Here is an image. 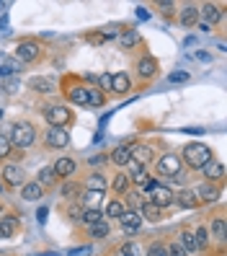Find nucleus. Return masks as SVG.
<instances>
[{
  "instance_id": "obj_10",
  "label": "nucleus",
  "mask_w": 227,
  "mask_h": 256,
  "mask_svg": "<svg viewBox=\"0 0 227 256\" xmlns=\"http://www.w3.org/2000/svg\"><path fill=\"white\" fill-rule=\"evenodd\" d=\"M67 101L75 106H90V86H80L75 83L67 88Z\"/></svg>"
},
{
  "instance_id": "obj_20",
  "label": "nucleus",
  "mask_w": 227,
  "mask_h": 256,
  "mask_svg": "<svg viewBox=\"0 0 227 256\" xmlns=\"http://www.w3.org/2000/svg\"><path fill=\"white\" fill-rule=\"evenodd\" d=\"M207 230H209V238H215V240H220V244H225V238H227V220L225 218H215V220L207 225Z\"/></svg>"
},
{
  "instance_id": "obj_26",
  "label": "nucleus",
  "mask_w": 227,
  "mask_h": 256,
  "mask_svg": "<svg viewBox=\"0 0 227 256\" xmlns=\"http://www.w3.org/2000/svg\"><path fill=\"white\" fill-rule=\"evenodd\" d=\"M21 197H23L26 202H39V200L44 197V189H41L36 182H26V184L21 186Z\"/></svg>"
},
{
  "instance_id": "obj_49",
  "label": "nucleus",
  "mask_w": 227,
  "mask_h": 256,
  "mask_svg": "<svg viewBox=\"0 0 227 256\" xmlns=\"http://www.w3.org/2000/svg\"><path fill=\"white\" fill-rule=\"evenodd\" d=\"M196 24H199L202 32H212V26H209V24H204V21H196Z\"/></svg>"
},
{
  "instance_id": "obj_5",
  "label": "nucleus",
  "mask_w": 227,
  "mask_h": 256,
  "mask_svg": "<svg viewBox=\"0 0 227 256\" xmlns=\"http://www.w3.org/2000/svg\"><path fill=\"white\" fill-rule=\"evenodd\" d=\"M147 202H153V204H155V207H160V210H168V207H173V204H176V192H173L171 186L158 184L153 192L147 194Z\"/></svg>"
},
{
  "instance_id": "obj_2",
  "label": "nucleus",
  "mask_w": 227,
  "mask_h": 256,
  "mask_svg": "<svg viewBox=\"0 0 227 256\" xmlns=\"http://www.w3.org/2000/svg\"><path fill=\"white\" fill-rule=\"evenodd\" d=\"M8 140H10L13 150H28L36 142V127L31 122H16L8 132Z\"/></svg>"
},
{
  "instance_id": "obj_32",
  "label": "nucleus",
  "mask_w": 227,
  "mask_h": 256,
  "mask_svg": "<svg viewBox=\"0 0 227 256\" xmlns=\"http://www.w3.org/2000/svg\"><path fill=\"white\" fill-rule=\"evenodd\" d=\"M54 182H57V176H54V171H52V166H44V168H39V174H36V184H39L41 189L52 186Z\"/></svg>"
},
{
  "instance_id": "obj_47",
  "label": "nucleus",
  "mask_w": 227,
  "mask_h": 256,
  "mask_svg": "<svg viewBox=\"0 0 227 256\" xmlns=\"http://www.w3.org/2000/svg\"><path fill=\"white\" fill-rule=\"evenodd\" d=\"M106 160H109L106 156H96V158H90L88 163H90V166H101V163H106Z\"/></svg>"
},
{
  "instance_id": "obj_27",
  "label": "nucleus",
  "mask_w": 227,
  "mask_h": 256,
  "mask_svg": "<svg viewBox=\"0 0 227 256\" xmlns=\"http://www.w3.org/2000/svg\"><path fill=\"white\" fill-rule=\"evenodd\" d=\"M28 88L36 91V94L49 96V94H54V80L52 78H31V80H28Z\"/></svg>"
},
{
  "instance_id": "obj_11",
  "label": "nucleus",
  "mask_w": 227,
  "mask_h": 256,
  "mask_svg": "<svg viewBox=\"0 0 227 256\" xmlns=\"http://www.w3.org/2000/svg\"><path fill=\"white\" fill-rule=\"evenodd\" d=\"M129 156H132V160L142 163L145 168H147V166L155 160V148H153V145H142V142H137V145H132V148H129Z\"/></svg>"
},
{
  "instance_id": "obj_16",
  "label": "nucleus",
  "mask_w": 227,
  "mask_h": 256,
  "mask_svg": "<svg viewBox=\"0 0 227 256\" xmlns=\"http://www.w3.org/2000/svg\"><path fill=\"white\" fill-rule=\"evenodd\" d=\"M119 225L124 228V233H137L145 225V220L140 218V212H134V210H124L122 218H119Z\"/></svg>"
},
{
  "instance_id": "obj_18",
  "label": "nucleus",
  "mask_w": 227,
  "mask_h": 256,
  "mask_svg": "<svg viewBox=\"0 0 227 256\" xmlns=\"http://www.w3.org/2000/svg\"><path fill=\"white\" fill-rule=\"evenodd\" d=\"M132 91V78L127 72H114L111 75V94H119V96H124Z\"/></svg>"
},
{
  "instance_id": "obj_4",
  "label": "nucleus",
  "mask_w": 227,
  "mask_h": 256,
  "mask_svg": "<svg viewBox=\"0 0 227 256\" xmlns=\"http://www.w3.org/2000/svg\"><path fill=\"white\" fill-rule=\"evenodd\" d=\"M44 119H47L49 127H67L72 122V112L65 106V104H57V106L44 109Z\"/></svg>"
},
{
  "instance_id": "obj_24",
  "label": "nucleus",
  "mask_w": 227,
  "mask_h": 256,
  "mask_svg": "<svg viewBox=\"0 0 227 256\" xmlns=\"http://www.w3.org/2000/svg\"><path fill=\"white\" fill-rule=\"evenodd\" d=\"M109 186H111L116 194H122V197H124V194L132 189V178L127 176V171H119V174L111 178V184H109Z\"/></svg>"
},
{
  "instance_id": "obj_36",
  "label": "nucleus",
  "mask_w": 227,
  "mask_h": 256,
  "mask_svg": "<svg viewBox=\"0 0 227 256\" xmlns=\"http://www.w3.org/2000/svg\"><path fill=\"white\" fill-rule=\"evenodd\" d=\"M194 233V238H196V246H199V251H204L207 246H209V230H207V225H199L196 230H191Z\"/></svg>"
},
{
  "instance_id": "obj_50",
  "label": "nucleus",
  "mask_w": 227,
  "mask_h": 256,
  "mask_svg": "<svg viewBox=\"0 0 227 256\" xmlns=\"http://www.w3.org/2000/svg\"><path fill=\"white\" fill-rule=\"evenodd\" d=\"M0 215H3V204H0Z\"/></svg>"
},
{
  "instance_id": "obj_51",
  "label": "nucleus",
  "mask_w": 227,
  "mask_h": 256,
  "mask_svg": "<svg viewBox=\"0 0 227 256\" xmlns=\"http://www.w3.org/2000/svg\"><path fill=\"white\" fill-rule=\"evenodd\" d=\"M0 119H3V109H0Z\"/></svg>"
},
{
  "instance_id": "obj_22",
  "label": "nucleus",
  "mask_w": 227,
  "mask_h": 256,
  "mask_svg": "<svg viewBox=\"0 0 227 256\" xmlns=\"http://www.w3.org/2000/svg\"><path fill=\"white\" fill-rule=\"evenodd\" d=\"M18 230V218L16 215H0V238H10Z\"/></svg>"
},
{
  "instance_id": "obj_9",
  "label": "nucleus",
  "mask_w": 227,
  "mask_h": 256,
  "mask_svg": "<svg viewBox=\"0 0 227 256\" xmlns=\"http://www.w3.org/2000/svg\"><path fill=\"white\" fill-rule=\"evenodd\" d=\"M196 192V200H199V204H215V202H220V197H222V189L217 186V184H202V186H196L194 189Z\"/></svg>"
},
{
  "instance_id": "obj_21",
  "label": "nucleus",
  "mask_w": 227,
  "mask_h": 256,
  "mask_svg": "<svg viewBox=\"0 0 227 256\" xmlns=\"http://www.w3.org/2000/svg\"><path fill=\"white\" fill-rule=\"evenodd\" d=\"M129 148L132 145H116L114 150H111V156H109V163H114L116 168H124V166L129 163Z\"/></svg>"
},
{
  "instance_id": "obj_3",
  "label": "nucleus",
  "mask_w": 227,
  "mask_h": 256,
  "mask_svg": "<svg viewBox=\"0 0 227 256\" xmlns=\"http://www.w3.org/2000/svg\"><path fill=\"white\" fill-rule=\"evenodd\" d=\"M41 57V44L36 39H23L16 44V60L21 65H31Z\"/></svg>"
},
{
  "instance_id": "obj_33",
  "label": "nucleus",
  "mask_w": 227,
  "mask_h": 256,
  "mask_svg": "<svg viewBox=\"0 0 227 256\" xmlns=\"http://www.w3.org/2000/svg\"><path fill=\"white\" fill-rule=\"evenodd\" d=\"M116 36H119V44H122L124 50H132V47H137V44H140V34L134 32V28H127V32L116 34Z\"/></svg>"
},
{
  "instance_id": "obj_8",
  "label": "nucleus",
  "mask_w": 227,
  "mask_h": 256,
  "mask_svg": "<svg viewBox=\"0 0 227 256\" xmlns=\"http://www.w3.org/2000/svg\"><path fill=\"white\" fill-rule=\"evenodd\" d=\"M0 176H3V182L8 186H23L26 184V174L18 163H5L3 171H0Z\"/></svg>"
},
{
  "instance_id": "obj_29",
  "label": "nucleus",
  "mask_w": 227,
  "mask_h": 256,
  "mask_svg": "<svg viewBox=\"0 0 227 256\" xmlns=\"http://www.w3.org/2000/svg\"><path fill=\"white\" fill-rule=\"evenodd\" d=\"M124 197H127V204H124V207H127V210H134V212H137V210H140V207L147 202V197H145V194H142L140 189H134V186H132V189L124 194Z\"/></svg>"
},
{
  "instance_id": "obj_6",
  "label": "nucleus",
  "mask_w": 227,
  "mask_h": 256,
  "mask_svg": "<svg viewBox=\"0 0 227 256\" xmlns=\"http://www.w3.org/2000/svg\"><path fill=\"white\" fill-rule=\"evenodd\" d=\"M181 158L176 153H165L158 158V174L160 176H171V178H178L181 176Z\"/></svg>"
},
{
  "instance_id": "obj_38",
  "label": "nucleus",
  "mask_w": 227,
  "mask_h": 256,
  "mask_svg": "<svg viewBox=\"0 0 227 256\" xmlns=\"http://www.w3.org/2000/svg\"><path fill=\"white\" fill-rule=\"evenodd\" d=\"M191 80V72H186V70H173V72H168V86H184V83H189Z\"/></svg>"
},
{
  "instance_id": "obj_14",
  "label": "nucleus",
  "mask_w": 227,
  "mask_h": 256,
  "mask_svg": "<svg viewBox=\"0 0 227 256\" xmlns=\"http://www.w3.org/2000/svg\"><path fill=\"white\" fill-rule=\"evenodd\" d=\"M52 171H54L57 178H70L75 171H78V163H75L70 156H59L54 160V166H52Z\"/></svg>"
},
{
  "instance_id": "obj_17",
  "label": "nucleus",
  "mask_w": 227,
  "mask_h": 256,
  "mask_svg": "<svg viewBox=\"0 0 227 256\" xmlns=\"http://www.w3.org/2000/svg\"><path fill=\"white\" fill-rule=\"evenodd\" d=\"M196 21H199V6H196V3L181 6V10H178V24L189 28V26H194Z\"/></svg>"
},
{
  "instance_id": "obj_46",
  "label": "nucleus",
  "mask_w": 227,
  "mask_h": 256,
  "mask_svg": "<svg viewBox=\"0 0 227 256\" xmlns=\"http://www.w3.org/2000/svg\"><path fill=\"white\" fill-rule=\"evenodd\" d=\"M18 88H21L18 80H5V83H3V91H5V94H16Z\"/></svg>"
},
{
  "instance_id": "obj_30",
  "label": "nucleus",
  "mask_w": 227,
  "mask_h": 256,
  "mask_svg": "<svg viewBox=\"0 0 227 256\" xmlns=\"http://www.w3.org/2000/svg\"><path fill=\"white\" fill-rule=\"evenodd\" d=\"M176 240H178L181 248H184L189 256H191V254H199V246H196V238H194L191 230H181V236H178Z\"/></svg>"
},
{
  "instance_id": "obj_45",
  "label": "nucleus",
  "mask_w": 227,
  "mask_h": 256,
  "mask_svg": "<svg viewBox=\"0 0 227 256\" xmlns=\"http://www.w3.org/2000/svg\"><path fill=\"white\" fill-rule=\"evenodd\" d=\"M158 8L165 13V16H173V13H176V3H171V0H168V3H165V0H163V3H158Z\"/></svg>"
},
{
  "instance_id": "obj_41",
  "label": "nucleus",
  "mask_w": 227,
  "mask_h": 256,
  "mask_svg": "<svg viewBox=\"0 0 227 256\" xmlns=\"http://www.w3.org/2000/svg\"><path fill=\"white\" fill-rule=\"evenodd\" d=\"M96 88L103 94V91H111V75L103 72V75H96Z\"/></svg>"
},
{
  "instance_id": "obj_15",
  "label": "nucleus",
  "mask_w": 227,
  "mask_h": 256,
  "mask_svg": "<svg viewBox=\"0 0 227 256\" xmlns=\"http://www.w3.org/2000/svg\"><path fill=\"white\" fill-rule=\"evenodd\" d=\"M158 75V62H155V57H140L137 60V78L140 80H153Z\"/></svg>"
},
{
  "instance_id": "obj_13",
  "label": "nucleus",
  "mask_w": 227,
  "mask_h": 256,
  "mask_svg": "<svg viewBox=\"0 0 227 256\" xmlns=\"http://www.w3.org/2000/svg\"><path fill=\"white\" fill-rule=\"evenodd\" d=\"M222 8L217 6V3H202L199 6V21H204V24H209V26H215V24H220L222 21Z\"/></svg>"
},
{
  "instance_id": "obj_37",
  "label": "nucleus",
  "mask_w": 227,
  "mask_h": 256,
  "mask_svg": "<svg viewBox=\"0 0 227 256\" xmlns=\"http://www.w3.org/2000/svg\"><path fill=\"white\" fill-rule=\"evenodd\" d=\"M119 256H145V248L140 244H134V240H129V244L119 246Z\"/></svg>"
},
{
  "instance_id": "obj_12",
  "label": "nucleus",
  "mask_w": 227,
  "mask_h": 256,
  "mask_svg": "<svg viewBox=\"0 0 227 256\" xmlns=\"http://www.w3.org/2000/svg\"><path fill=\"white\" fill-rule=\"evenodd\" d=\"M199 171H202V176H207V182H209V184H217V182H222V178H225V166H222L217 158L207 160Z\"/></svg>"
},
{
  "instance_id": "obj_34",
  "label": "nucleus",
  "mask_w": 227,
  "mask_h": 256,
  "mask_svg": "<svg viewBox=\"0 0 227 256\" xmlns=\"http://www.w3.org/2000/svg\"><path fill=\"white\" fill-rule=\"evenodd\" d=\"M88 233H90V238H106V236L111 233V225H109V220L103 218V220H98L96 225H90Z\"/></svg>"
},
{
  "instance_id": "obj_1",
  "label": "nucleus",
  "mask_w": 227,
  "mask_h": 256,
  "mask_svg": "<svg viewBox=\"0 0 227 256\" xmlns=\"http://www.w3.org/2000/svg\"><path fill=\"white\" fill-rule=\"evenodd\" d=\"M181 163H186L189 168H202V166L207 160L215 158V153H212V148L204 145V142H189L184 150H181Z\"/></svg>"
},
{
  "instance_id": "obj_44",
  "label": "nucleus",
  "mask_w": 227,
  "mask_h": 256,
  "mask_svg": "<svg viewBox=\"0 0 227 256\" xmlns=\"http://www.w3.org/2000/svg\"><path fill=\"white\" fill-rule=\"evenodd\" d=\"M90 106H103V94L96 86H90Z\"/></svg>"
},
{
  "instance_id": "obj_39",
  "label": "nucleus",
  "mask_w": 227,
  "mask_h": 256,
  "mask_svg": "<svg viewBox=\"0 0 227 256\" xmlns=\"http://www.w3.org/2000/svg\"><path fill=\"white\" fill-rule=\"evenodd\" d=\"M10 156H13V145H10V140H8V134L0 132V160L10 158Z\"/></svg>"
},
{
  "instance_id": "obj_19",
  "label": "nucleus",
  "mask_w": 227,
  "mask_h": 256,
  "mask_svg": "<svg viewBox=\"0 0 227 256\" xmlns=\"http://www.w3.org/2000/svg\"><path fill=\"white\" fill-rule=\"evenodd\" d=\"M176 204H178V207H184V210H194V207H199V200H196V192H194L191 186H186V189L176 192Z\"/></svg>"
},
{
  "instance_id": "obj_28",
  "label": "nucleus",
  "mask_w": 227,
  "mask_h": 256,
  "mask_svg": "<svg viewBox=\"0 0 227 256\" xmlns=\"http://www.w3.org/2000/svg\"><path fill=\"white\" fill-rule=\"evenodd\" d=\"M124 210H127V207H124L122 200H109V202H106V210H101V212H103L106 220H119Z\"/></svg>"
},
{
  "instance_id": "obj_31",
  "label": "nucleus",
  "mask_w": 227,
  "mask_h": 256,
  "mask_svg": "<svg viewBox=\"0 0 227 256\" xmlns=\"http://www.w3.org/2000/svg\"><path fill=\"white\" fill-rule=\"evenodd\" d=\"M80 192H83V186H80L78 182H72V178H67V182L62 184V189H59V197L67 200V202H72V200H78Z\"/></svg>"
},
{
  "instance_id": "obj_40",
  "label": "nucleus",
  "mask_w": 227,
  "mask_h": 256,
  "mask_svg": "<svg viewBox=\"0 0 227 256\" xmlns=\"http://www.w3.org/2000/svg\"><path fill=\"white\" fill-rule=\"evenodd\" d=\"M83 204L80 202H72L70 207H67V220H72V222H80V215H83Z\"/></svg>"
},
{
  "instance_id": "obj_48",
  "label": "nucleus",
  "mask_w": 227,
  "mask_h": 256,
  "mask_svg": "<svg viewBox=\"0 0 227 256\" xmlns=\"http://www.w3.org/2000/svg\"><path fill=\"white\" fill-rule=\"evenodd\" d=\"M36 218H39V222H44V220H47V207H39V212H36Z\"/></svg>"
},
{
  "instance_id": "obj_43",
  "label": "nucleus",
  "mask_w": 227,
  "mask_h": 256,
  "mask_svg": "<svg viewBox=\"0 0 227 256\" xmlns=\"http://www.w3.org/2000/svg\"><path fill=\"white\" fill-rule=\"evenodd\" d=\"M145 256H168V251H165V246H163V244H150Z\"/></svg>"
},
{
  "instance_id": "obj_25",
  "label": "nucleus",
  "mask_w": 227,
  "mask_h": 256,
  "mask_svg": "<svg viewBox=\"0 0 227 256\" xmlns=\"http://www.w3.org/2000/svg\"><path fill=\"white\" fill-rule=\"evenodd\" d=\"M137 212H140V218L147 220V222H160V220H163V210L155 207L153 202H145V204L137 210Z\"/></svg>"
},
{
  "instance_id": "obj_42",
  "label": "nucleus",
  "mask_w": 227,
  "mask_h": 256,
  "mask_svg": "<svg viewBox=\"0 0 227 256\" xmlns=\"http://www.w3.org/2000/svg\"><path fill=\"white\" fill-rule=\"evenodd\" d=\"M165 251H168V256H189L184 248H181V244H178V240H171V244L165 246Z\"/></svg>"
},
{
  "instance_id": "obj_35",
  "label": "nucleus",
  "mask_w": 227,
  "mask_h": 256,
  "mask_svg": "<svg viewBox=\"0 0 227 256\" xmlns=\"http://www.w3.org/2000/svg\"><path fill=\"white\" fill-rule=\"evenodd\" d=\"M98 220H103V212H101V210H83V215H80V225L90 228V225H96Z\"/></svg>"
},
{
  "instance_id": "obj_7",
  "label": "nucleus",
  "mask_w": 227,
  "mask_h": 256,
  "mask_svg": "<svg viewBox=\"0 0 227 256\" xmlns=\"http://www.w3.org/2000/svg\"><path fill=\"white\" fill-rule=\"evenodd\" d=\"M44 142H47V148H54V150H62L70 145V132L67 127H49L47 132H44Z\"/></svg>"
},
{
  "instance_id": "obj_23",
  "label": "nucleus",
  "mask_w": 227,
  "mask_h": 256,
  "mask_svg": "<svg viewBox=\"0 0 227 256\" xmlns=\"http://www.w3.org/2000/svg\"><path fill=\"white\" fill-rule=\"evenodd\" d=\"M85 189H90V192H103V194H106V189H109V182H106V176H103L101 171H93V174L85 178Z\"/></svg>"
}]
</instances>
